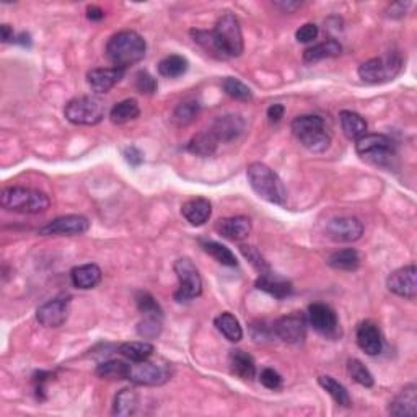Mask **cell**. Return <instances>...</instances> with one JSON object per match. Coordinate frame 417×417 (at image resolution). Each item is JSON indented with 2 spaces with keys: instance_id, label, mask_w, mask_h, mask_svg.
Masks as SVG:
<instances>
[{
  "instance_id": "1",
  "label": "cell",
  "mask_w": 417,
  "mask_h": 417,
  "mask_svg": "<svg viewBox=\"0 0 417 417\" xmlns=\"http://www.w3.org/2000/svg\"><path fill=\"white\" fill-rule=\"evenodd\" d=\"M191 36L207 54L216 59H233L243 54V33L237 16L233 13H223L217 20L216 26L211 31L191 30Z\"/></svg>"
},
{
  "instance_id": "2",
  "label": "cell",
  "mask_w": 417,
  "mask_h": 417,
  "mask_svg": "<svg viewBox=\"0 0 417 417\" xmlns=\"http://www.w3.org/2000/svg\"><path fill=\"white\" fill-rule=\"evenodd\" d=\"M147 43L139 33L124 30L109 38L106 57L114 67L126 70L145 57Z\"/></svg>"
},
{
  "instance_id": "3",
  "label": "cell",
  "mask_w": 417,
  "mask_h": 417,
  "mask_svg": "<svg viewBox=\"0 0 417 417\" xmlns=\"http://www.w3.org/2000/svg\"><path fill=\"white\" fill-rule=\"evenodd\" d=\"M246 174H248V181L251 189L267 202L277 206H284L285 201H287V191H285V186L282 179L277 177V173L267 167V165L261 162L251 163L248 169H246Z\"/></svg>"
},
{
  "instance_id": "4",
  "label": "cell",
  "mask_w": 417,
  "mask_h": 417,
  "mask_svg": "<svg viewBox=\"0 0 417 417\" xmlns=\"http://www.w3.org/2000/svg\"><path fill=\"white\" fill-rule=\"evenodd\" d=\"M294 135L305 149L313 153H323L331 145V134L326 128L325 119L316 114H305L292 121L290 124Z\"/></svg>"
},
{
  "instance_id": "5",
  "label": "cell",
  "mask_w": 417,
  "mask_h": 417,
  "mask_svg": "<svg viewBox=\"0 0 417 417\" xmlns=\"http://www.w3.org/2000/svg\"><path fill=\"white\" fill-rule=\"evenodd\" d=\"M2 207L18 213H40L49 207V197L41 191L12 186L2 191Z\"/></svg>"
},
{
  "instance_id": "6",
  "label": "cell",
  "mask_w": 417,
  "mask_h": 417,
  "mask_svg": "<svg viewBox=\"0 0 417 417\" xmlns=\"http://www.w3.org/2000/svg\"><path fill=\"white\" fill-rule=\"evenodd\" d=\"M403 67V57L398 52H388L385 56L373 57L359 67V77L365 84H385L393 80Z\"/></svg>"
},
{
  "instance_id": "7",
  "label": "cell",
  "mask_w": 417,
  "mask_h": 417,
  "mask_svg": "<svg viewBox=\"0 0 417 417\" xmlns=\"http://www.w3.org/2000/svg\"><path fill=\"white\" fill-rule=\"evenodd\" d=\"M64 114L75 126H96L104 118V103L98 96H77L65 104Z\"/></svg>"
},
{
  "instance_id": "8",
  "label": "cell",
  "mask_w": 417,
  "mask_h": 417,
  "mask_svg": "<svg viewBox=\"0 0 417 417\" xmlns=\"http://www.w3.org/2000/svg\"><path fill=\"white\" fill-rule=\"evenodd\" d=\"M355 152L364 160L378 167H388L394 158L393 140L385 134H365L355 140Z\"/></svg>"
},
{
  "instance_id": "9",
  "label": "cell",
  "mask_w": 417,
  "mask_h": 417,
  "mask_svg": "<svg viewBox=\"0 0 417 417\" xmlns=\"http://www.w3.org/2000/svg\"><path fill=\"white\" fill-rule=\"evenodd\" d=\"M174 272L179 281L178 290L174 292V300L177 301H191L202 294V279L201 274L194 266V262L189 257H179L174 262Z\"/></svg>"
},
{
  "instance_id": "10",
  "label": "cell",
  "mask_w": 417,
  "mask_h": 417,
  "mask_svg": "<svg viewBox=\"0 0 417 417\" xmlns=\"http://www.w3.org/2000/svg\"><path fill=\"white\" fill-rule=\"evenodd\" d=\"M172 377V367L167 362H153L147 359L144 362H133L129 365L128 380L142 387H160Z\"/></svg>"
},
{
  "instance_id": "11",
  "label": "cell",
  "mask_w": 417,
  "mask_h": 417,
  "mask_svg": "<svg viewBox=\"0 0 417 417\" xmlns=\"http://www.w3.org/2000/svg\"><path fill=\"white\" fill-rule=\"evenodd\" d=\"M306 316L301 313L282 316L272 323V333L287 344H301L306 338Z\"/></svg>"
},
{
  "instance_id": "12",
  "label": "cell",
  "mask_w": 417,
  "mask_h": 417,
  "mask_svg": "<svg viewBox=\"0 0 417 417\" xmlns=\"http://www.w3.org/2000/svg\"><path fill=\"white\" fill-rule=\"evenodd\" d=\"M90 221L84 216H62L54 218L40 228V235L45 237H77L89 232Z\"/></svg>"
},
{
  "instance_id": "13",
  "label": "cell",
  "mask_w": 417,
  "mask_h": 417,
  "mask_svg": "<svg viewBox=\"0 0 417 417\" xmlns=\"http://www.w3.org/2000/svg\"><path fill=\"white\" fill-rule=\"evenodd\" d=\"M364 235V223L357 217H336L326 223V237L336 243H352Z\"/></svg>"
},
{
  "instance_id": "14",
  "label": "cell",
  "mask_w": 417,
  "mask_h": 417,
  "mask_svg": "<svg viewBox=\"0 0 417 417\" xmlns=\"http://www.w3.org/2000/svg\"><path fill=\"white\" fill-rule=\"evenodd\" d=\"M306 321L315 331L326 338H336L339 334V320L336 311L326 304H313L308 306Z\"/></svg>"
},
{
  "instance_id": "15",
  "label": "cell",
  "mask_w": 417,
  "mask_h": 417,
  "mask_svg": "<svg viewBox=\"0 0 417 417\" xmlns=\"http://www.w3.org/2000/svg\"><path fill=\"white\" fill-rule=\"evenodd\" d=\"M69 311L70 297L69 295H59V297L43 304L36 310V320L45 328H59L67 321Z\"/></svg>"
},
{
  "instance_id": "16",
  "label": "cell",
  "mask_w": 417,
  "mask_h": 417,
  "mask_svg": "<svg viewBox=\"0 0 417 417\" xmlns=\"http://www.w3.org/2000/svg\"><path fill=\"white\" fill-rule=\"evenodd\" d=\"M416 266L409 265L399 267L393 271L387 279V287L389 292H393L398 297L414 300L417 295V284H416Z\"/></svg>"
},
{
  "instance_id": "17",
  "label": "cell",
  "mask_w": 417,
  "mask_h": 417,
  "mask_svg": "<svg viewBox=\"0 0 417 417\" xmlns=\"http://www.w3.org/2000/svg\"><path fill=\"white\" fill-rule=\"evenodd\" d=\"M218 142H232L243 134L245 121L240 114H223L212 121L208 128Z\"/></svg>"
},
{
  "instance_id": "18",
  "label": "cell",
  "mask_w": 417,
  "mask_h": 417,
  "mask_svg": "<svg viewBox=\"0 0 417 417\" xmlns=\"http://www.w3.org/2000/svg\"><path fill=\"white\" fill-rule=\"evenodd\" d=\"M251 228V221L245 216H237V217H225L217 221L216 223V232L222 235L223 238L232 240V241H241L250 237Z\"/></svg>"
},
{
  "instance_id": "19",
  "label": "cell",
  "mask_w": 417,
  "mask_h": 417,
  "mask_svg": "<svg viewBox=\"0 0 417 417\" xmlns=\"http://www.w3.org/2000/svg\"><path fill=\"white\" fill-rule=\"evenodd\" d=\"M124 77V70L116 67H96L87 74V82L95 93H108Z\"/></svg>"
},
{
  "instance_id": "20",
  "label": "cell",
  "mask_w": 417,
  "mask_h": 417,
  "mask_svg": "<svg viewBox=\"0 0 417 417\" xmlns=\"http://www.w3.org/2000/svg\"><path fill=\"white\" fill-rule=\"evenodd\" d=\"M357 345L367 355H378L383 349V339L378 326L373 321H364L357 326Z\"/></svg>"
},
{
  "instance_id": "21",
  "label": "cell",
  "mask_w": 417,
  "mask_h": 417,
  "mask_svg": "<svg viewBox=\"0 0 417 417\" xmlns=\"http://www.w3.org/2000/svg\"><path fill=\"white\" fill-rule=\"evenodd\" d=\"M181 213L183 217L194 227H201L212 216V204L211 201L206 197H194V199L186 201L183 207H181Z\"/></svg>"
},
{
  "instance_id": "22",
  "label": "cell",
  "mask_w": 417,
  "mask_h": 417,
  "mask_svg": "<svg viewBox=\"0 0 417 417\" xmlns=\"http://www.w3.org/2000/svg\"><path fill=\"white\" fill-rule=\"evenodd\" d=\"M388 413L391 416H408L414 417L417 414V388L416 385L404 387L401 393L389 403Z\"/></svg>"
},
{
  "instance_id": "23",
  "label": "cell",
  "mask_w": 417,
  "mask_h": 417,
  "mask_svg": "<svg viewBox=\"0 0 417 417\" xmlns=\"http://www.w3.org/2000/svg\"><path fill=\"white\" fill-rule=\"evenodd\" d=\"M256 289L262 290L269 295H272L274 299H287L289 295H292L294 292V285L290 284L285 279H281L277 276H274L272 272H266V274H260L256 281Z\"/></svg>"
},
{
  "instance_id": "24",
  "label": "cell",
  "mask_w": 417,
  "mask_h": 417,
  "mask_svg": "<svg viewBox=\"0 0 417 417\" xmlns=\"http://www.w3.org/2000/svg\"><path fill=\"white\" fill-rule=\"evenodd\" d=\"M228 365L233 375H237L241 380H253L256 377L255 359L248 352H245V350H232L228 355Z\"/></svg>"
},
{
  "instance_id": "25",
  "label": "cell",
  "mask_w": 417,
  "mask_h": 417,
  "mask_svg": "<svg viewBox=\"0 0 417 417\" xmlns=\"http://www.w3.org/2000/svg\"><path fill=\"white\" fill-rule=\"evenodd\" d=\"M101 269L96 265H84V266H77L70 271V281H72L74 287L82 289V290H89V289H95L98 284L101 282Z\"/></svg>"
},
{
  "instance_id": "26",
  "label": "cell",
  "mask_w": 417,
  "mask_h": 417,
  "mask_svg": "<svg viewBox=\"0 0 417 417\" xmlns=\"http://www.w3.org/2000/svg\"><path fill=\"white\" fill-rule=\"evenodd\" d=\"M339 123H341V129L344 135L348 137L349 140H359L360 137H364L367 134V121L360 116L359 113L354 111H344L339 113Z\"/></svg>"
},
{
  "instance_id": "27",
  "label": "cell",
  "mask_w": 417,
  "mask_h": 417,
  "mask_svg": "<svg viewBox=\"0 0 417 417\" xmlns=\"http://www.w3.org/2000/svg\"><path fill=\"white\" fill-rule=\"evenodd\" d=\"M341 52H343V46L339 45L338 41L328 40V41L318 43V45L315 46L306 48L304 52V60L306 64H315L318 62V60L341 56Z\"/></svg>"
},
{
  "instance_id": "28",
  "label": "cell",
  "mask_w": 417,
  "mask_h": 417,
  "mask_svg": "<svg viewBox=\"0 0 417 417\" xmlns=\"http://www.w3.org/2000/svg\"><path fill=\"white\" fill-rule=\"evenodd\" d=\"M221 142L217 140V137L213 135L211 129L202 130V133L196 134L193 139L189 140L188 150L197 157H212L216 153L217 147Z\"/></svg>"
},
{
  "instance_id": "29",
  "label": "cell",
  "mask_w": 417,
  "mask_h": 417,
  "mask_svg": "<svg viewBox=\"0 0 417 417\" xmlns=\"http://www.w3.org/2000/svg\"><path fill=\"white\" fill-rule=\"evenodd\" d=\"M328 265L333 269H338V271H355L360 266V255L354 248L334 251L328 257Z\"/></svg>"
},
{
  "instance_id": "30",
  "label": "cell",
  "mask_w": 417,
  "mask_h": 417,
  "mask_svg": "<svg viewBox=\"0 0 417 417\" xmlns=\"http://www.w3.org/2000/svg\"><path fill=\"white\" fill-rule=\"evenodd\" d=\"M140 108L139 103H137L134 98H128V100H123L114 104L109 111V119L114 124H126L129 121H134L139 118Z\"/></svg>"
},
{
  "instance_id": "31",
  "label": "cell",
  "mask_w": 417,
  "mask_h": 417,
  "mask_svg": "<svg viewBox=\"0 0 417 417\" xmlns=\"http://www.w3.org/2000/svg\"><path fill=\"white\" fill-rule=\"evenodd\" d=\"M118 352L130 362H144L152 357L153 352H155V348L145 341H133L121 344L118 348Z\"/></svg>"
},
{
  "instance_id": "32",
  "label": "cell",
  "mask_w": 417,
  "mask_h": 417,
  "mask_svg": "<svg viewBox=\"0 0 417 417\" xmlns=\"http://www.w3.org/2000/svg\"><path fill=\"white\" fill-rule=\"evenodd\" d=\"M318 383H320L321 388L325 389L329 396L334 399V403L343 406V408H350L352 401H350L348 389H345L341 383L336 380V378H333L329 375H321V377H318Z\"/></svg>"
},
{
  "instance_id": "33",
  "label": "cell",
  "mask_w": 417,
  "mask_h": 417,
  "mask_svg": "<svg viewBox=\"0 0 417 417\" xmlns=\"http://www.w3.org/2000/svg\"><path fill=\"white\" fill-rule=\"evenodd\" d=\"M213 323H216L218 331H221L230 343H238L241 341V338H243V329L240 326V321L237 320V316L232 315V313H222V315H218L216 318Z\"/></svg>"
},
{
  "instance_id": "34",
  "label": "cell",
  "mask_w": 417,
  "mask_h": 417,
  "mask_svg": "<svg viewBox=\"0 0 417 417\" xmlns=\"http://www.w3.org/2000/svg\"><path fill=\"white\" fill-rule=\"evenodd\" d=\"M188 67V59L178 56V54H172V56L163 57L160 62H158V74L162 77H167V79H178V77L186 74Z\"/></svg>"
},
{
  "instance_id": "35",
  "label": "cell",
  "mask_w": 417,
  "mask_h": 417,
  "mask_svg": "<svg viewBox=\"0 0 417 417\" xmlns=\"http://www.w3.org/2000/svg\"><path fill=\"white\" fill-rule=\"evenodd\" d=\"M201 246L208 256H212L213 260H216L217 262H221L222 266L235 267L238 265V261H237V257H235V255L227 248V246L222 245V243H217V241H212V240H202Z\"/></svg>"
},
{
  "instance_id": "36",
  "label": "cell",
  "mask_w": 417,
  "mask_h": 417,
  "mask_svg": "<svg viewBox=\"0 0 417 417\" xmlns=\"http://www.w3.org/2000/svg\"><path fill=\"white\" fill-rule=\"evenodd\" d=\"M139 406V396L134 389L124 388L118 393L116 399H114L113 406V414L116 416H133Z\"/></svg>"
},
{
  "instance_id": "37",
  "label": "cell",
  "mask_w": 417,
  "mask_h": 417,
  "mask_svg": "<svg viewBox=\"0 0 417 417\" xmlns=\"http://www.w3.org/2000/svg\"><path fill=\"white\" fill-rule=\"evenodd\" d=\"M96 375L106 380H128L129 364L121 360H106L96 367Z\"/></svg>"
},
{
  "instance_id": "38",
  "label": "cell",
  "mask_w": 417,
  "mask_h": 417,
  "mask_svg": "<svg viewBox=\"0 0 417 417\" xmlns=\"http://www.w3.org/2000/svg\"><path fill=\"white\" fill-rule=\"evenodd\" d=\"M201 111V104L196 100H186L179 103L173 111V121L178 126H188L197 118Z\"/></svg>"
},
{
  "instance_id": "39",
  "label": "cell",
  "mask_w": 417,
  "mask_h": 417,
  "mask_svg": "<svg viewBox=\"0 0 417 417\" xmlns=\"http://www.w3.org/2000/svg\"><path fill=\"white\" fill-rule=\"evenodd\" d=\"M222 87L225 93H227L228 96H232L233 100L250 101L251 98H253V91L250 90V87H246L243 82L235 79V77H227V79L222 82Z\"/></svg>"
},
{
  "instance_id": "40",
  "label": "cell",
  "mask_w": 417,
  "mask_h": 417,
  "mask_svg": "<svg viewBox=\"0 0 417 417\" xmlns=\"http://www.w3.org/2000/svg\"><path fill=\"white\" fill-rule=\"evenodd\" d=\"M348 372H349V375L352 377V380L355 383H359L360 387L372 388L373 383H375V380H373V375L370 373V370L367 369V367L364 364H362L360 360H357V359H350L348 362Z\"/></svg>"
},
{
  "instance_id": "41",
  "label": "cell",
  "mask_w": 417,
  "mask_h": 417,
  "mask_svg": "<svg viewBox=\"0 0 417 417\" xmlns=\"http://www.w3.org/2000/svg\"><path fill=\"white\" fill-rule=\"evenodd\" d=\"M135 301H137V308L142 313L144 316H158L163 318V311L160 308V305L157 304V300L152 297L149 292H139L135 295Z\"/></svg>"
},
{
  "instance_id": "42",
  "label": "cell",
  "mask_w": 417,
  "mask_h": 417,
  "mask_svg": "<svg viewBox=\"0 0 417 417\" xmlns=\"http://www.w3.org/2000/svg\"><path fill=\"white\" fill-rule=\"evenodd\" d=\"M137 333L144 339H153L160 336L162 333V318L158 316H144L139 325H137Z\"/></svg>"
},
{
  "instance_id": "43",
  "label": "cell",
  "mask_w": 417,
  "mask_h": 417,
  "mask_svg": "<svg viewBox=\"0 0 417 417\" xmlns=\"http://www.w3.org/2000/svg\"><path fill=\"white\" fill-rule=\"evenodd\" d=\"M240 251L241 255H243L246 260L251 262V266H253L257 272L260 274H266V272H271V267L266 262L262 255L257 251L255 246H250V245H241L240 246Z\"/></svg>"
},
{
  "instance_id": "44",
  "label": "cell",
  "mask_w": 417,
  "mask_h": 417,
  "mask_svg": "<svg viewBox=\"0 0 417 417\" xmlns=\"http://www.w3.org/2000/svg\"><path fill=\"white\" fill-rule=\"evenodd\" d=\"M134 79H135L134 80L135 90L142 93V95H153V93H155L158 89L155 77L150 75L149 72H147V70H139V72L135 74Z\"/></svg>"
},
{
  "instance_id": "45",
  "label": "cell",
  "mask_w": 417,
  "mask_h": 417,
  "mask_svg": "<svg viewBox=\"0 0 417 417\" xmlns=\"http://www.w3.org/2000/svg\"><path fill=\"white\" fill-rule=\"evenodd\" d=\"M260 382L262 383V387H266L267 389H279L282 387V377L274 369H269V367L261 372Z\"/></svg>"
},
{
  "instance_id": "46",
  "label": "cell",
  "mask_w": 417,
  "mask_h": 417,
  "mask_svg": "<svg viewBox=\"0 0 417 417\" xmlns=\"http://www.w3.org/2000/svg\"><path fill=\"white\" fill-rule=\"evenodd\" d=\"M318 36V26L315 23H305L304 26H300V30L295 33V38H297L299 43H311L313 40H316Z\"/></svg>"
},
{
  "instance_id": "47",
  "label": "cell",
  "mask_w": 417,
  "mask_h": 417,
  "mask_svg": "<svg viewBox=\"0 0 417 417\" xmlns=\"http://www.w3.org/2000/svg\"><path fill=\"white\" fill-rule=\"evenodd\" d=\"M124 158L130 167H139V165L144 162V153L137 149V147L130 145L128 149H124Z\"/></svg>"
},
{
  "instance_id": "48",
  "label": "cell",
  "mask_w": 417,
  "mask_h": 417,
  "mask_svg": "<svg viewBox=\"0 0 417 417\" xmlns=\"http://www.w3.org/2000/svg\"><path fill=\"white\" fill-rule=\"evenodd\" d=\"M284 113H285L284 104H281V103L271 104V106H269V109H267V118H269V121H271V123L276 124L284 118Z\"/></svg>"
},
{
  "instance_id": "49",
  "label": "cell",
  "mask_w": 417,
  "mask_h": 417,
  "mask_svg": "<svg viewBox=\"0 0 417 417\" xmlns=\"http://www.w3.org/2000/svg\"><path fill=\"white\" fill-rule=\"evenodd\" d=\"M409 2H398V4H393L391 7L388 10V16H391V18H401V16L406 15V9L409 7Z\"/></svg>"
},
{
  "instance_id": "50",
  "label": "cell",
  "mask_w": 417,
  "mask_h": 417,
  "mask_svg": "<svg viewBox=\"0 0 417 417\" xmlns=\"http://www.w3.org/2000/svg\"><path fill=\"white\" fill-rule=\"evenodd\" d=\"M274 5H276L277 9H281L285 13H292L300 7L301 2H292V0H287V2H285L284 0V2H276Z\"/></svg>"
},
{
  "instance_id": "51",
  "label": "cell",
  "mask_w": 417,
  "mask_h": 417,
  "mask_svg": "<svg viewBox=\"0 0 417 417\" xmlns=\"http://www.w3.org/2000/svg\"><path fill=\"white\" fill-rule=\"evenodd\" d=\"M87 18L91 21H100L104 18V12L96 5H91V7L87 9Z\"/></svg>"
},
{
  "instance_id": "52",
  "label": "cell",
  "mask_w": 417,
  "mask_h": 417,
  "mask_svg": "<svg viewBox=\"0 0 417 417\" xmlns=\"http://www.w3.org/2000/svg\"><path fill=\"white\" fill-rule=\"evenodd\" d=\"M0 33H2V41L4 43H10V41L15 40L13 30L10 28V25H2V26H0Z\"/></svg>"
},
{
  "instance_id": "53",
  "label": "cell",
  "mask_w": 417,
  "mask_h": 417,
  "mask_svg": "<svg viewBox=\"0 0 417 417\" xmlns=\"http://www.w3.org/2000/svg\"><path fill=\"white\" fill-rule=\"evenodd\" d=\"M15 41L18 43V45H21V46H30V45H31L30 35H26V33H21V35H20L18 38H16Z\"/></svg>"
}]
</instances>
